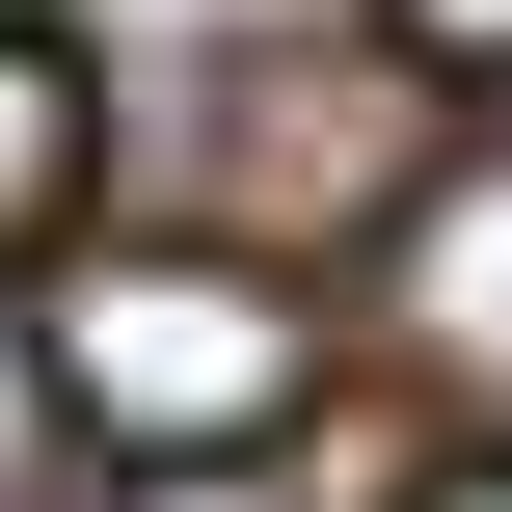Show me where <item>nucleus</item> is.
Segmentation results:
<instances>
[{"label": "nucleus", "mask_w": 512, "mask_h": 512, "mask_svg": "<svg viewBox=\"0 0 512 512\" xmlns=\"http://www.w3.org/2000/svg\"><path fill=\"white\" fill-rule=\"evenodd\" d=\"M0 324H27L54 459H270V432L324 405V351H351L297 243H189V216L54 243V297H0Z\"/></svg>", "instance_id": "f257e3e1"}, {"label": "nucleus", "mask_w": 512, "mask_h": 512, "mask_svg": "<svg viewBox=\"0 0 512 512\" xmlns=\"http://www.w3.org/2000/svg\"><path fill=\"white\" fill-rule=\"evenodd\" d=\"M378 351L512 405V162H405L378 189Z\"/></svg>", "instance_id": "f03ea898"}, {"label": "nucleus", "mask_w": 512, "mask_h": 512, "mask_svg": "<svg viewBox=\"0 0 512 512\" xmlns=\"http://www.w3.org/2000/svg\"><path fill=\"white\" fill-rule=\"evenodd\" d=\"M81 162H108L81 54H54V27H0V243H54V216H81Z\"/></svg>", "instance_id": "7ed1b4c3"}, {"label": "nucleus", "mask_w": 512, "mask_h": 512, "mask_svg": "<svg viewBox=\"0 0 512 512\" xmlns=\"http://www.w3.org/2000/svg\"><path fill=\"white\" fill-rule=\"evenodd\" d=\"M54 512H297L270 459H108V486H54Z\"/></svg>", "instance_id": "20e7f679"}, {"label": "nucleus", "mask_w": 512, "mask_h": 512, "mask_svg": "<svg viewBox=\"0 0 512 512\" xmlns=\"http://www.w3.org/2000/svg\"><path fill=\"white\" fill-rule=\"evenodd\" d=\"M81 459H54V405H27V324H0V512H54Z\"/></svg>", "instance_id": "39448f33"}, {"label": "nucleus", "mask_w": 512, "mask_h": 512, "mask_svg": "<svg viewBox=\"0 0 512 512\" xmlns=\"http://www.w3.org/2000/svg\"><path fill=\"white\" fill-rule=\"evenodd\" d=\"M405 54L432 81H512V0H405Z\"/></svg>", "instance_id": "423d86ee"}, {"label": "nucleus", "mask_w": 512, "mask_h": 512, "mask_svg": "<svg viewBox=\"0 0 512 512\" xmlns=\"http://www.w3.org/2000/svg\"><path fill=\"white\" fill-rule=\"evenodd\" d=\"M432 512H512V459H459V486H432Z\"/></svg>", "instance_id": "0eeeda50"}]
</instances>
